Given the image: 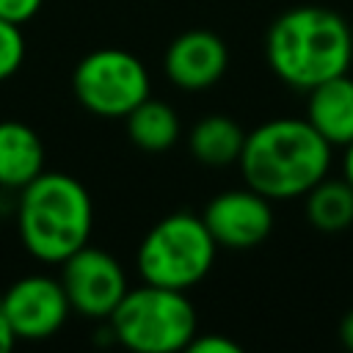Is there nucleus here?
Instances as JSON below:
<instances>
[{
    "label": "nucleus",
    "instance_id": "obj_1",
    "mask_svg": "<svg viewBox=\"0 0 353 353\" xmlns=\"http://www.w3.org/2000/svg\"><path fill=\"white\" fill-rule=\"evenodd\" d=\"M265 58L279 80L309 91L347 72L353 61V30L331 8L298 6L279 14L268 28Z\"/></svg>",
    "mask_w": 353,
    "mask_h": 353
},
{
    "label": "nucleus",
    "instance_id": "obj_2",
    "mask_svg": "<svg viewBox=\"0 0 353 353\" xmlns=\"http://www.w3.org/2000/svg\"><path fill=\"white\" fill-rule=\"evenodd\" d=\"M237 165L245 185L265 199H295L325 179L331 143L306 119H273L245 132Z\"/></svg>",
    "mask_w": 353,
    "mask_h": 353
},
{
    "label": "nucleus",
    "instance_id": "obj_3",
    "mask_svg": "<svg viewBox=\"0 0 353 353\" xmlns=\"http://www.w3.org/2000/svg\"><path fill=\"white\" fill-rule=\"evenodd\" d=\"M19 193L17 226L30 256L61 265L88 243L94 229V204L77 176L41 171Z\"/></svg>",
    "mask_w": 353,
    "mask_h": 353
},
{
    "label": "nucleus",
    "instance_id": "obj_4",
    "mask_svg": "<svg viewBox=\"0 0 353 353\" xmlns=\"http://www.w3.org/2000/svg\"><path fill=\"white\" fill-rule=\"evenodd\" d=\"M110 331L127 350L135 353H176L188 350L199 334V317L182 290L146 284L127 290L113 309Z\"/></svg>",
    "mask_w": 353,
    "mask_h": 353
},
{
    "label": "nucleus",
    "instance_id": "obj_5",
    "mask_svg": "<svg viewBox=\"0 0 353 353\" xmlns=\"http://www.w3.org/2000/svg\"><path fill=\"white\" fill-rule=\"evenodd\" d=\"M215 248L218 245L199 215L171 212L143 234L135 262L146 284L188 292L210 273Z\"/></svg>",
    "mask_w": 353,
    "mask_h": 353
},
{
    "label": "nucleus",
    "instance_id": "obj_6",
    "mask_svg": "<svg viewBox=\"0 0 353 353\" xmlns=\"http://www.w3.org/2000/svg\"><path fill=\"white\" fill-rule=\"evenodd\" d=\"M77 102L102 119H124L149 97V72L141 58L119 47H99L80 58L72 74Z\"/></svg>",
    "mask_w": 353,
    "mask_h": 353
},
{
    "label": "nucleus",
    "instance_id": "obj_7",
    "mask_svg": "<svg viewBox=\"0 0 353 353\" xmlns=\"http://www.w3.org/2000/svg\"><path fill=\"white\" fill-rule=\"evenodd\" d=\"M58 281L72 312L91 320H108L127 292V276L119 259L88 243L61 262Z\"/></svg>",
    "mask_w": 353,
    "mask_h": 353
},
{
    "label": "nucleus",
    "instance_id": "obj_8",
    "mask_svg": "<svg viewBox=\"0 0 353 353\" xmlns=\"http://www.w3.org/2000/svg\"><path fill=\"white\" fill-rule=\"evenodd\" d=\"M0 309L17 336L25 342H39V339H50L52 334H58L72 312L66 292L61 287L58 279L50 276H22L17 279L3 301Z\"/></svg>",
    "mask_w": 353,
    "mask_h": 353
},
{
    "label": "nucleus",
    "instance_id": "obj_9",
    "mask_svg": "<svg viewBox=\"0 0 353 353\" xmlns=\"http://www.w3.org/2000/svg\"><path fill=\"white\" fill-rule=\"evenodd\" d=\"M201 221L212 234L215 245L245 251L268 240L273 229V210H270V199H265L262 193L245 185L237 190L218 193L204 207Z\"/></svg>",
    "mask_w": 353,
    "mask_h": 353
},
{
    "label": "nucleus",
    "instance_id": "obj_10",
    "mask_svg": "<svg viewBox=\"0 0 353 353\" xmlns=\"http://www.w3.org/2000/svg\"><path fill=\"white\" fill-rule=\"evenodd\" d=\"M229 66V50L223 39L212 30H185L179 33L163 58L165 77L182 91L212 88Z\"/></svg>",
    "mask_w": 353,
    "mask_h": 353
},
{
    "label": "nucleus",
    "instance_id": "obj_11",
    "mask_svg": "<svg viewBox=\"0 0 353 353\" xmlns=\"http://www.w3.org/2000/svg\"><path fill=\"white\" fill-rule=\"evenodd\" d=\"M306 121L331 146H347L353 141V77L347 72L309 88Z\"/></svg>",
    "mask_w": 353,
    "mask_h": 353
},
{
    "label": "nucleus",
    "instance_id": "obj_12",
    "mask_svg": "<svg viewBox=\"0 0 353 353\" xmlns=\"http://www.w3.org/2000/svg\"><path fill=\"white\" fill-rule=\"evenodd\" d=\"M44 171V141L22 121H0V188L22 190Z\"/></svg>",
    "mask_w": 353,
    "mask_h": 353
},
{
    "label": "nucleus",
    "instance_id": "obj_13",
    "mask_svg": "<svg viewBox=\"0 0 353 353\" xmlns=\"http://www.w3.org/2000/svg\"><path fill=\"white\" fill-rule=\"evenodd\" d=\"M245 143L243 127L229 116H204L188 132L190 154L204 165H232L240 160Z\"/></svg>",
    "mask_w": 353,
    "mask_h": 353
},
{
    "label": "nucleus",
    "instance_id": "obj_14",
    "mask_svg": "<svg viewBox=\"0 0 353 353\" xmlns=\"http://www.w3.org/2000/svg\"><path fill=\"white\" fill-rule=\"evenodd\" d=\"M124 124L127 138L143 152H165L179 138V116L163 99L146 97L124 116Z\"/></svg>",
    "mask_w": 353,
    "mask_h": 353
},
{
    "label": "nucleus",
    "instance_id": "obj_15",
    "mask_svg": "<svg viewBox=\"0 0 353 353\" xmlns=\"http://www.w3.org/2000/svg\"><path fill=\"white\" fill-rule=\"evenodd\" d=\"M306 218L320 232H342L353 223V185L347 179H320L306 193Z\"/></svg>",
    "mask_w": 353,
    "mask_h": 353
},
{
    "label": "nucleus",
    "instance_id": "obj_16",
    "mask_svg": "<svg viewBox=\"0 0 353 353\" xmlns=\"http://www.w3.org/2000/svg\"><path fill=\"white\" fill-rule=\"evenodd\" d=\"M25 61V36L22 25L0 17V83L19 72Z\"/></svg>",
    "mask_w": 353,
    "mask_h": 353
},
{
    "label": "nucleus",
    "instance_id": "obj_17",
    "mask_svg": "<svg viewBox=\"0 0 353 353\" xmlns=\"http://www.w3.org/2000/svg\"><path fill=\"white\" fill-rule=\"evenodd\" d=\"M190 353H240L243 347L221 334H196L188 345Z\"/></svg>",
    "mask_w": 353,
    "mask_h": 353
},
{
    "label": "nucleus",
    "instance_id": "obj_18",
    "mask_svg": "<svg viewBox=\"0 0 353 353\" xmlns=\"http://www.w3.org/2000/svg\"><path fill=\"white\" fill-rule=\"evenodd\" d=\"M44 0H0V17L17 22V25H25L28 19H33L39 14Z\"/></svg>",
    "mask_w": 353,
    "mask_h": 353
},
{
    "label": "nucleus",
    "instance_id": "obj_19",
    "mask_svg": "<svg viewBox=\"0 0 353 353\" xmlns=\"http://www.w3.org/2000/svg\"><path fill=\"white\" fill-rule=\"evenodd\" d=\"M14 345H17V336H14L8 320H6V314H3V309H0V353H8Z\"/></svg>",
    "mask_w": 353,
    "mask_h": 353
},
{
    "label": "nucleus",
    "instance_id": "obj_20",
    "mask_svg": "<svg viewBox=\"0 0 353 353\" xmlns=\"http://www.w3.org/2000/svg\"><path fill=\"white\" fill-rule=\"evenodd\" d=\"M339 342L353 353V309L342 317V323H339Z\"/></svg>",
    "mask_w": 353,
    "mask_h": 353
},
{
    "label": "nucleus",
    "instance_id": "obj_21",
    "mask_svg": "<svg viewBox=\"0 0 353 353\" xmlns=\"http://www.w3.org/2000/svg\"><path fill=\"white\" fill-rule=\"evenodd\" d=\"M342 176L353 185V141L345 146V157H342Z\"/></svg>",
    "mask_w": 353,
    "mask_h": 353
}]
</instances>
